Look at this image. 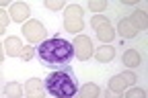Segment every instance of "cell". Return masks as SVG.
I'll return each instance as SVG.
<instances>
[{"mask_svg": "<svg viewBox=\"0 0 148 98\" xmlns=\"http://www.w3.org/2000/svg\"><path fill=\"white\" fill-rule=\"evenodd\" d=\"M99 94H101V88L97 84L88 82V84H82L78 88V94L76 96H80V98H99Z\"/></svg>", "mask_w": 148, "mask_h": 98, "instance_id": "4fadbf2b", "label": "cell"}, {"mask_svg": "<svg viewBox=\"0 0 148 98\" xmlns=\"http://www.w3.org/2000/svg\"><path fill=\"white\" fill-rule=\"evenodd\" d=\"M121 62H123V66H125V68L134 70V68H138V66H140L142 57H140V53H138L136 49H127V51L121 55Z\"/></svg>", "mask_w": 148, "mask_h": 98, "instance_id": "8fae6325", "label": "cell"}, {"mask_svg": "<svg viewBox=\"0 0 148 98\" xmlns=\"http://www.w3.org/2000/svg\"><path fill=\"white\" fill-rule=\"evenodd\" d=\"M105 98H119V94L113 92V90H107V92H105Z\"/></svg>", "mask_w": 148, "mask_h": 98, "instance_id": "cb8c5ba5", "label": "cell"}, {"mask_svg": "<svg viewBox=\"0 0 148 98\" xmlns=\"http://www.w3.org/2000/svg\"><path fill=\"white\" fill-rule=\"evenodd\" d=\"M130 21H132V25L136 27V31H146L148 29V16L144 10H134L132 16H127Z\"/></svg>", "mask_w": 148, "mask_h": 98, "instance_id": "7c38bea8", "label": "cell"}, {"mask_svg": "<svg viewBox=\"0 0 148 98\" xmlns=\"http://www.w3.org/2000/svg\"><path fill=\"white\" fill-rule=\"evenodd\" d=\"M43 84H45V90L53 98H74L80 88L76 74H74V70L70 66H66L62 70H53L51 74H47Z\"/></svg>", "mask_w": 148, "mask_h": 98, "instance_id": "7a4b0ae2", "label": "cell"}, {"mask_svg": "<svg viewBox=\"0 0 148 98\" xmlns=\"http://www.w3.org/2000/svg\"><path fill=\"white\" fill-rule=\"evenodd\" d=\"M21 94H23V86L18 82H8L4 86V96L6 98H21Z\"/></svg>", "mask_w": 148, "mask_h": 98, "instance_id": "9a60e30c", "label": "cell"}, {"mask_svg": "<svg viewBox=\"0 0 148 98\" xmlns=\"http://www.w3.org/2000/svg\"><path fill=\"white\" fill-rule=\"evenodd\" d=\"M2 49H4V45L0 43V57H4V51H2Z\"/></svg>", "mask_w": 148, "mask_h": 98, "instance_id": "d4e9b609", "label": "cell"}, {"mask_svg": "<svg viewBox=\"0 0 148 98\" xmlns=\"http://www.w3.org/2000/svg\"><path fill=\"white\" fill-rule=\"evenodd\" d=\"M74 98H80V96H74Z\"/></svg>", "mask_w": 148, "mask_h": 98, "instance_id": "83f0119b", "label": "cell"}, {"mask_svg": "<svg viewBox=\"0 0 148 98\" xmlns=\"http://www.w3.org/2000/svg\"><path fill=\"white\" fill-rule=\"evenodd\" d=\"M37 57H39V62L45 68L62 70V68L70 66L72 57H74V49H72V43L66 41V39L51 37L37 45Z\"/></svg>", "mask_w": 148, "mask_h": 98, "instance_id": "6da1fadb", "label": "cell"}, {"mask_svg": "<svg viewBox=\"0 0 148 98\" xmlns=\"http://www.w3.org/2000/svg\"><path fill=\"white\" fill-rule=\"evenodd\" d=\"M4 29H6L4 25H0V35H2V33H4Z\"/></svg>", "mask_w": 148, "mask_h": 98, "instance_id": "484cf974", "label": "cell"}, {"mask_svg": "<svg viewBox=\"0 0 148 98\" xmlns=\"http://www.w3.org/2000/svg\"><path fill=\"white\" fill-rule=\"evenodd\" d=\"M95 31H97L99 41H103V43H109V41H113V39H115V29L111 25H103V27H99Z\"/></svg>", "mask_w": 148, "mask_h": 98, "instance_id": "5bb4252c", "label": "cell"}, {"mask_svg": "<svg viewBox=\"0 0 148 98\" xmlns=\"http://www.w3.org/2000/svg\"><path fill=\"white\" fill-rule=\"evenodd\" d=\"M0 64H2V57H0Z\"/></svg>", "mask_w": 148, "mask_h": 98, "instance_id": "4316f807", "label": "cell"}, {"mask_svg": "<svg viewBox=\"0 0 148 98\" xmlns=\"http://www.w3.org/2000/svg\"><path fill=\"white\" fill-rule=\"evenodd\" d=\"M23 90H25L27 98H43L45 96V84L39 80V78H31V80H27Z\"/></svg>", "mask_w": 148, "mask_h": 98, "instance_id": "8992f818", "label": "cell"}, {"mask_svg": "<svg viewBox=\"0 0 148 98\" xmlns=\"http://www.w3.org/2000/svg\"><path fill=\"white\" fill-rule=\"evenodd\" d=\"M8 23H10V16H8L2 8H0V25H4V27H6Z\"/></svg>", "mask_w": 148, "mask_h": 98, "instance_id": "603a6c76", "label": "cell"}, {"mask_svg": "<svg viewBox=\"0 0 148 98\" xmlns=\"http://www.w3.org/2000/svg\"><path fill=\"white\" fill-rule=\"evenodd\" d=\"M23 41L18 37H8L6 41H4V49H6V55H10V57H16V55H21V51H23Z\"/></svg>", "mask_w": 148, "mask_h": 98, "instance_id": "30bf717a", "label": "cell"}, {"mask_svg": "<svg viewBox=\"0 0 148 98\" xmlns=\"http://www.w3.org/2000/svg\"><path fill=\"white\" fill-rule=\"evenodd\" d=\"M121 78H123V82L127 84V86H134L136 82H138V78H136V74L132 72V70H127V72H123V74H119Z\"/></svg>", "mask_w": 148, "mask_h": 98, "instance_id": "ac0fdd59", "label": "cell"}, {"mask_svg": "<svg viewBox=\"0 0 148 98\" xmlns=\"http://www.w3.org/2000/svg\"><path fill=\"white\" fill-rule=\"evenodd\" d=\"M82 8L78 4H70L66 6V14H64V29L66 33H80L82 27H84V21H82Z\"/></svg>", "mask_w": 148, "mask_h": 98, "instance_id": "3957f363", "label": "cell"}, {"mask_svg": "<svg viewBox=\"0 0 148 98\" xmlns=\"http://www.w3.org/2000/svg\"><path fill=\"white\" fill-rule=\"evenodd\" d=\"M123 98H146V92L144 88H130Z\"/></svg>", "mask_w": 148, "mask_h": 98, "instance_id": "e0dca14e", "label": "cell"}, {"mask_svg": "<svg viewBox=\"0 0 148 98\" xmlns=\"http://www.w3.org/2000/svg\"><path fill=\"white\" fill-rule=\"evenodd\" d=\"M23 35H25V39L31 45H35V43H43L45 41L47 31H45V27L39 21H27L23 25Z\"/></svg>", "mask_w": 148, "mask_h": 98, "instance_id": "277c9868", "label": "cell"}, {"mask_svg": "<svg viewBox=\"0 0 148 98\" xmlns=\"http://www.w3.org/2000/svg\"><path fill=\"white\" fill-rule=\"evenodd\" d=\"M18 57H23L25 62H29L31 57H33V47H31V45H29V47H23V51H21V55H18Z\"/></svg>", "mask_w": 148, "mask_h": 98, "instance_id": "7402d4cb", "label": "cell"}, {"mask_svg": "<svg viewBox=\"0 0 148 98\" xmlns=\"http://www.w3.org/2000/svg\"><path fill=\"white\" fill-rule=\"evenodd\" d=\"M92 55H95V59H97L99 64H109V62L115 59V47H111V45H101L97 51H92Z\"/></svg>", "mask_w": 148, "mask_h": 98, "instance_id": "ba28073f", "label": "cell"}, {"mask_svg": "<svg viewBox=\"0 0 148 98\" xmlns=\"http://www.w3.org/2000/svg\"><path fill=\"white\" fill-rule=\"evenodd\" d=\"M43 4L49 10H60V8H64V0H45Z\"/></svg>", "mask_w": 148, "mask_h": 98, "instance_id": "44dd1931", "label": "cell"}, {"mask_svg": "<svg viewBox=\"0 0 148 98\" xmlns=\"http://www.w3.org/2000/svg\"><path fill=\"white\" fill-rule=\"evenodd\" d=\"M117 33L123 37V39H134L136 35H138V31H136V27L132 25V21H130L127 16H123L121 21L117 23Z\"/></svg>", "mask_w": 148, "mask_h": 98, "instance_id": "9c48e42d", "label": "cell"}, {"mask_svg": "<svg viewBox=\"0 0 148 98\" xmlns=\"http://www.w3.org/2000/svg\"><path fill=\"white\" fill-rule=\"evenodd\" d=\"M125 82H123V78L121 76H113V78H111V80H109V90H113V92H117V94H121L123 90H125Z\"/></svg>", "mask_w": 148, "mask_h": 98, "instance_id": "2e32d148", "label": "cell"}, {"mask_svg": "<svg viewBox=\"0 0 148 98\" xmlns=\"http://www.w3.org/2000/svg\"><path fill=\"white\" fill-rule=\"evenodd\" d=\"M90 25H92V29H99V27H103V25H109V18H107V16H101V14H97V16H92Z\"/></svg>", "mask_w": 148, "mask_h": 98, "instance_id": "ffe728a7", "label": "cell"}, {"mask_svg": "<svg viewBox=\"0 0 148 98\" xmlns=\"http://www.w3.org/2000/svg\"><path fill=\"white\" fill-rule=\"evenodd\" d=\"M88 8L95 10V12H101V10L107 8V2H105V0H90V2H88Z\"/></svg>", "mask_w": 148, "mask_h": 98, "instance_id": "d6986e66", "label": "cell"}, {"mask_svg": "<svg viewBox=\"0 0 148 98\" xmlns=\"http://www.w3.org/2000/svg\"><path fill=\"white\" fill-rule=\"evenodd\" d=\"M72 49H74V55H76L80 62H86V59L92 57V41L86 35H78L76 39H74Z\"/></svg>", "mask_w": 148, "mask_h": 98, "instance_id": "5b68a950", "label": "cell"}, {"mask_svg": "<svg viewBox=\"0 0 148 98\" xmlns=\"http://www.w3.org/2000/svg\"><path fill=\"white\" fill-rule=\"evenodd\" d=\"M10 21L14 23H27V16H31V10H29V4L25 2H16L10 6Z\"/></svg>", "mask_w": 148, "mask_h": 98, "instance_id": "52a82bcc", "label": "cell"}]
</instances>
